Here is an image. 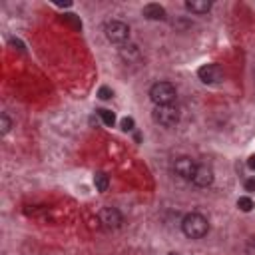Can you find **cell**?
I'll return each instance as SVG.
<instances>
[{
	"label": "cell",
	"mask_w": 255,
	"mask_h": 255,
	"mask_svg": "<svg viewBox=\"0 0 255 255\" xmlns=\"http://www.w3.org/2000/svg\"><path fill=\"white\" fill-rule=\"evenodd\" d=\"M182 231L190 239H201L209 231V221L201 213H188L182 221Z\"/></svg>",
	"instance_id": "cell-1"
},
{
	"label": "cell",
	"mask_w": 255,
	"mask_h": 255,
	"mask_svg": "<svg viewBox=\"0 0 255 255\" xmlns=\"http://www.w3.org/2000/svg\"><path fill=\"white\" fill-rule=\"evenodd\" d=\"M178 98V90L170 82H156L150 88V100L156 106H172Z\"/></svg>",
	"instance_id": "cell-2"
},
{
	"label": "cell",
	"mask_w": 255,
	"mask_h": 255,
	"mask_svg": "<svg viewBox=\"0 0 255 255\" xmlns=\"http://www.w3.org/2000/svg\"><path fill=\"white\" fill-rule=\"evenodd\" d=\"M152 118L156 124L164 126V128H174L180 122V110L172 104V106H156L152 112Z\"/></svg>",
	"instance_id": "cell-3"
},
{
	"label": "cell",
	"mask_w": 255,
	"mask_h": 255,
	"mask_svg": "<svg viewBox=\"0 0 255 255\" xmlns=\"http://www.w3.org/2000/svg\"><path fill=\"white\" fill-rule=\"evenodd\" d=\"M106 38L112 42V44H126L130 40V26L120 22V20H112L106 24Z\"/></svg>",
	"instance_id": "cell-4"
},
{
	"label": "cell",
	"mask_w": 255,
	"mask_h": 255,
	"mask_svg": "<svg viewBox=\"0 0 255 255\" xmlns=\"http://www.w3.org/2000/svg\"><path fill=\"white\" fill-rule=\"evenodd\" d=\"M98 219L106 229H118L124 223V217L116 207H102L98 211Z\"/></svg>",
	"instance_id": "cell-5"
},
{
	"label": "cell",
	"mask_w": 255,
	"mask_h": 255,
	"mask_svg": "<svg viewBox=\"0 0 255 255\" xmlns=\"http://www.w3.org/2000/svg\"><path fill=\"white\" fill-rule=\"evenodd\" d=\"M197 76H199V80L203 84L211 86V84H219L223 80V70H221L219 64H205V66H201L197 70Z\"/></svg>",
	"instance_id": "cell-6"
},
{
	"label": "cell",
	"mask_w": 255,
	"mask_h": 255,
	"mask_svg": "<svg viewBox=\"0 0 255 255\" xmlns=\"http://www.w3.org/2000/svg\"><path fill=\"white\" fill-rule=\"evenodd\" d=\"M195 170H197V164L191 160V158H178L176 164H174V172L182 178V180H193L195 176Z\"/></svg>",
	"instance_id": "cell-7"
},
{
	"label": "cell",
	"mask_w": 255,
	"mask_h": 255,
	"mask_svg": "<svg viewBox=\"0 0 255 255\" xmlns=\"http://www.w3.org/2000/svg\"><path fill=\"white\" fill-rule=\"evenodd\" d=\"M193 186L197 188H209L213 184V170L209 166H197L195 176H193Z\"/></svg>",
	"instance_id": "cell-8"
},
{
	"label": "cell",
	"mask_w": 255,
	"mask_h": 255,
	"mask_svg": "<svg viewBox=\"0 0 255 255\" xmlns=\"http://www.w3.org/2000/svg\"><path fill=\"white\" fill-rule=\"evenodd\" d=\"M144 16L148 20H166V10H164V6L156 4V2H150V4L144 6Z\"/></svg>",
	"instance_id": "cell-9"
},
{
	"label": "cell",
	"mask_w": 255,
	"mask_h": 255,
	"mask_svg": "<svg viewBox=\"0 0 255 255\" xmlns=\"http://www.w3.org/2000/svg\"><path fill=\"white\" fill-rule=\"evenodd\" d=\"M186 8L193 14H207L211 10V2L209 0H188Z\"/></svg>",
	"instance_id": "cell-10"
},
{
	"label": "cell",
	"mask_w": 255,
	"mask_h": 255,
	"mask_svg": "<svg viewBox=\"0 0 255 255\" xmlns=\"http://www.w3.org/2000/svg\"><path fill=\"white\" fill-rule=\"evenodd\" d=\"M94 186H96V190L100 191V193H104V191H108V186H110V180H108V176L106 174H96L94 176Z\"/></svg>",
	"instance_id": "cell-11"
},
{
	"label": "cell",
	"mask_w": 255,
	"mask_h": 255,
	"mask_svg": "<svg viewBox=\"0 0 255 255\" xmlns=\"http://www.w3.org/2000/svg\"><path fill=\"white\" fill-rule=\"evenodd\" d=\"M98 116H100V120H102L106 126H110V128L116 124V116H114V112L108 110V108H100V110H98Z\"/></svg>",
	"instance_id": "cell-12"
},
{
	"label": "cell",
	"mask_w": 255,
	"mask_h": 255,
	"mask_svg": "<svg viewBox=\"0 0 255 255\" xmlns=\"http://www.w3.org/2000/svg\"><path fill=\"white\" fill-rule=\"evenodd\" d=\"M10 128H12L10 118H8L6 114H2V116H0V132H2V134H8V132H10Z\"/></svg>",
	"instance_id": "cell-13"
},
{
	"label": "cell",
	"mask_w": 255,
	"mask_h": 255,
	"mask_svg": "<svg viewBox=\"0 0 255 255\" xmlns=\"http://www.w3.org/2000/svg\"><path fill=\"white\" fill-rule=\"evenodd\" d=\"M237 207H239L241 211H245V213H247V211H251V209H253V201H251L249 197H239V199H237Z\"/></svg>",
	"instance_id": "cell-14"
},
{
	"label": "cell",
	"mask_w": 255,
	"mask_h": 255,
	"mask_svg": "<svg viewBox=\"0 0 255 255\" xmlns=\"http://www.w3.org/2000/svg\"><path fill=\"white\" fill-rule=\"evenodd\" d=\"M112 96H114V92H112L108 86H102V88L98 90V98H100V100H110Z\"/></svg>",
	"instance_id": "cell-15"
},
{
	"label": "cell",
	"mask_w": 255,
	"mask_h": 255,
	"mask_svg": "<svg viewBox=\"0 0 255 255\" xmlns=\"http://www.w3.org/2000/svg\"><path fill=\"white\" fill-rule=\"evenodd\" d=\"M120 126H122L124 132H130V130H134V120H132V118H124Z\"/></svg>",
	"instance_id": "cell-16"
},
{
	"label": "cell",
	"mask_w": 255,
	"mask_h": 255,
	"mask_svg": "<svg viewBox=\"0 0 255 255\" xmlns=\"http://www.w3.org/2000/svg\"><path fill=\"white\" fill-rule=\"evenodd\" d=\"M245 251H247V255H255V237L247 241V245H245Z\"/></svg>",
	"instance_id": "cell-17"
},
{
	"label": "cell",
	"mask_w": 255,
	"mask_h": 255,
	"mask_svg": "<svg viewBox=\"0 0 255 255\" xmlns=\"http://www.w3.org/2000/svg\"><path fill=\"white\" fill-rule=\"evenodd\" d=\"M247 166H249V170H253V172H255V156H251V158L247 160Z\"/></svg>",
	"instance_id": "cell-18"
},
{
	"label": "cell",
	"mask_w": 255,
	"mask_h": 255,
	"mask_svg": "<svg viewBox=\"0 0 255 255\" xmlns=\"http://www.w3.org/2000/svg\"><path fill=\"white\" fill-rule=\"evenodd\" d=\"M245 188H247V190H255V180H249Z\"/></svg>",
	"instance_id": "cell-19"
},
{
	"label": "cell",
	"mask_w": 255,
	"mask_h": 255,
	"mask_svg": "<svg viewBox=\"0 0 255 255\" xmlns=\"http://www.w3.org/2000/svg\"><path fill=\"white\" fill-rule=\"evenodd\" d=\"M170 255H178V253H170Z\"/></svg>",
	"instance_id": "cell-20"
}]
</instances>
